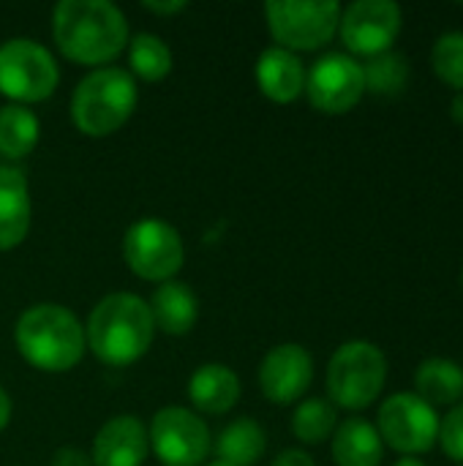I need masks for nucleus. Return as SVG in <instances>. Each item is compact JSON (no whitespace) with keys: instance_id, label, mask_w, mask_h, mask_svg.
I'll return each mask as SVG.
<instances>
[{"instance_id":"obj_9","label":"nucleus","mask_w":463,"mask_h":466,"mask_svg":"<svg viewBox=\"0 0 463 466\" xmlns=\"http://www.w3.org/2000/svg\"><path fill=\"white\" fill-rule=\"evenodd\" d=\"M379 440L404 456L426 453L439 440V415L418 393H396L379 410Z\"/></svg>"},{"instance_id":"obj_11","label":"nucleus","mask_w":463,"mask_h":466,"mask_svg":"<svg viewBox=\"0 0 463 466\" xmlns=\"http://www.w3.org/2000/svg\"><path fill=\"white\" fill-rule=\"evenodd\" d=\"M306 93L314 109L325 115H344L366 93L363 66L341 52H330L319 57L306 74Z\"/></svg>"},{"instance_id":"obj_10","label":"nucleus","mask_w":463,"mask_h":466,"mask_svg":"<svg viewBox=\"0 0 463 466\" xmlns=\"http://www.w3.org/2000/svg\"><path fill=\"white\" fill-rule=\"evenodd\" d=\"M147 437L164 466H199L210 453L205 420L183 407H164L153 418Z\"/></svg>"},{"instance_id":"obj_25","label":"nucleus","mask_w":463,"mask_h":466,"mask_svg":"<svg viewBox=\"0 0 463 466\" xmlns=\"http://www.w3.org/2000/svg\"><path fill=\"white\" fill-rule=\"evenodd\" d=\"M292 431L306 445H319L336 431V410L322 399H308L292 418Z\"/></svg>"},{"instance_id":"obj_18","label":"nucleus","mask_w":463,"mask_h":466,"mask_svg":"<svg viewBox=\"0 0 463 466\" xmlns=\"http://www.w3.org/2000/svg\"><path fill=\"white\" fill-rule=\"evenodd\" d=\"M188 399L194 410L205 415H226L240 399V380L229 366L207 363L194 371L188 382Z\"/></svg>"},{"instance_id":"obj_16","label":"nucleus","mask_w":463,"mask_h":466,"mask_svg":"<svg viewBox=\"0 0 463 466\" xmlns=\"http://www.w3.org/2000/svg\"><path fill=\"white\" fill-rule=\"evenodd\" d=\"M30 229V188L16 167L0 164V251L16 248Z\"/></svg>"},{"instance_id":"obj_15","label":"nucleus","mask_w":463,"mask_h":466,"mask_svg":"<svg viewBox=\"0 0 463 466\" xmlns=\"http://www.w3.org/2000/svg\"><path fill=\"white\" fill-rule=\"evenodd\" d=\"M257 85L270 101L289 104L306 90V66L295 52L270 46L257 60Z\"/></svg>"},{"instance_id":"obj_20","label":"nucleus","mask_w":463,"mask_h":466,"mask_svg":"<svg viewBox=\"0 0 463 466\" xmlns=\"http://www.w3.org/2000/svg\"><path fill=\"white\" fill-rule=\"evenodd\" d=\"M415 388L423 401L431 407H450L463 399V369L453 360L431 358L420 363L415 374Z\"/></svg>"},{"instance_id":"obj_6","label":"nucleus","mask_w":463,"mask_h":466,"mask_svg":"<svg viewBox=\"0 0 463 466\" xmlns=\"http://www.w3.org/2000/svg\"><path fill=\"white\" fill-rule=\"evenodd\" d=\"M60 71L46 46L33 38L0 44V93L16 104H35L55 93Z\"/></svg>"},{"instance_id":"obj_36","label":"nucleus","mask_w":463,"mask_h":466,"mask_svg":"<svg viewBox=\"0 0 463 466\" xmlns=\"http://www.w3.org/2000/svg\"><path fill=\"white\" fill-rule=\"evenodd\" d=\"M458 466H463V464H458Z\"/></svg>"},{"instance_id":"obj_27","label":"nucleus","mask_w":463,"mask_h":466,"mask_svg":"<svg viewBox=\"0 0 463 466\" xmlns=\"http://www.w3.org/2000/svg\"><path fill=\"white\" fill-rule=\"evenodd\" d=\"M439 445L453 461L463 464V404L453 407L445 420H439Z\"/></svg>"},{"instance_id":"obj_13","label":"nucleus","mask_w":463,"mask_h":466,"mask_svg":"<svg viewBox=\"0 0 463 466\" xmlns=\"http://www.w3.org/2000/svg\"><path fill=\"white\" fill-rule=\"evenodd\" d=\"M314 380V360L300 344L273 347L259 366V388L273 404L297 401Z\"/></svg>"},{"instance_id":"obj_35","label":"nucleus","mask_w":463,"mask_h":466,"mask_svg":"<svg viewBox=\"0 0 463 466\" xmlns=\"http://www.w3.org/2000/svg\"><path fill=\"white\" fill-rule=\"evenodd\" d=\"M461 284H463V273H461Z\"/></svg>"},{"instance_id":"obj_5","label":"nucleus","mask_w":463,"mask_h":466,"mask_svg":"<svg viewBox=\"0 0 463 466\" xmlns=\"http://www.w3.org/2000/svg\"><path fill=\"white\" fill-rule=\"evenodd\" d=\"M388 382V360L371 341H347L327 363V393L344 410H366Z\"/></svg>"},{"instance_id":"obj_3","label":"nucleus","mask_w":463,"mask_h":466,"mask_svg":"<svg viewBox=\"0 0 463 466\" xmlns=\"http://www.w3.org/2000/svg\"><path fill=\"white\" fill-rule=\"evenodd\" d=\"M14 341L19 355L33 369L49 374L74 369L87 350L85 328L68 309L57 303H38L27 309L16 319Z\"/></svg>"},{"instance_id":"obj_26","label":"nucleus","mask_w":463,"mask_h":466,"mask_svg":"<svg viewBox=\"0 0 463 466\" xmlns=\"http://www.w3.org/2000/svg\"><path fill=\"white\" fill-rule=\"evenodd\" d=\"M431 63L445 85L463 93V33L439 35L431 52Z\"/></svg>"},{"instance_id":"obj_8","label":"nucleus","mask_w":463,"mask_h":466,"mask_svg":"<svg viewBox=\"0 0 463 466\" xmlns=\"http://www.w3.org/2000/svg\"><path fill=\"white\" fill-rule=\"evenodd\" d=\"M123 254L131 273L158 284L172 281L186 259L180 232L161 218H142L134 227H128Z\"/></svg>"},{"instance_id":"obj_22","label":"nucleus","mask_w":463,"mask_h":466,"mask_svg":"<svg viewBox=\"0 0 463 466\" xmlns=\"http://www.w3.org/2000/svg\"><path fill=\"white\" fill-rule=\"evenodd\" d=\"M38 117L22 104L0 106V156L25 158L38 145Z\"/></svg>"},{"instance_id":"obj_1","label":"nucleus","mask_w":463,"mask_h":466,"mask_svg":"<svg viewBox=\"0 0 463 466\" xmlns=\"http://www.w3.org/2000/svg\"><path fill=\"white\" fill-rule=\"evenodd\" d=\"M52 33L57 49L79 66H104L128 44V22L106 0H60Z\"/></svg>"},{"instance_id":"obj_7","label":"nucleus","mask_w":463,"mask_h":466,"mask_svg":"<svg viewBox=\"0 0 463 466\" xmlns=\"http://www.w3.org/2000/svg\"><path fill=\"white\" fill-rule=\"evenodd\" d=\"M265 16L273 38L284 49H319L336 35L341 22V5L336 0H270L265 5Z\"/></svg>"},{"instance_id":"obj_34","label":"nucleus","mask_w":463,"mask_h":466,"mask_svg":"<svg viewBox=\"0 0 463 466\" xmlns=\"http://www.w3.org/2000/svg\"><path fill=\"white\" fill-rule=\"evenodd\" d=\"M210 466H229V464H221V461H216V464H210Z\"/></svg>"},{"instance_id":"obj_30","label":"nucleus","mask_w":463,"mask_h":466,"mask_svg":"<svg viewBox=\"0 0 463 466\" xmlns=\"http://www.w3.org/2000/svg\"><path fill=\"white\" fill-rule=\"evenodd\" d=\"M145 8L153 11V14H177V11L186 8V3H180V0H172V3H145Z\"/></svg>"},{"instance_id":"obj_23","label":"nucleus","mask_w":463,"mask_h":466,"mask_svg":"<svg viewBox=\"0 0 463 466\" xmlns=\"http://www.w3.org/2000/svg\"><path fill=\"white\" fill-rule=\"evenodd\" d=\"M131 71L145 82H161L172 71V49L153 33H136L128 41Z\"/></svg>"},{"instance_id":"obj_14","label":"nucleus","mask_w":463,"mask_h":466,"mask_svg":"<svg viewBox=\"0 0 463 466\" xmlns=\"http://www.w3.org/2000/svg\"><path fill=\"white\" fill-rule=\"evenodd\" d=\"M150 451V437L145 426L120 415L101 426L93 442V466H142Z\"/></svg>"},{"instance_id":"obj_2","label":"nucleus","mask_w":463,"mask_h":466,"mask_svg":"<svg viewBox=\"0 0 463 466\" xmlns=\"http://www.w3.org/2000/svg\"><path fill=\"white\" fill-rule=\"evenodd\" d=\"M153 336L150 306L131 292H115L98 300L85 328L90 352L106 366H131L150 350Z\"/></svg>"},{"instance_id":"obj_29","label":"nucleus","mask_w":463,"mask_h":466,"mask_svg":"<svg viewBox=\"0 0 463 466\" xmlns=\"http://www.w3.org/2000/svg\"><path fill=\"white\" fill-rule=\"evenodd\" d=\"M270 466H317L314 464V459L308 456V453H303V451H284L276 461Z\"/></svg>"},{"instance_id":"obj_21","label":"nucleus","mask_w":463,"mask_h":466,"mask_svg":"<svg viewBox=\"0 0 463 466\" xmlns=\"http://www.w3.org/2000/svg\"><path fill=\"white\" fill-rule=\"evenodd\" d=\"M267 448L265 431L257 420L240 418L235 423H229L218 440H216V456L221 464L229 466H251L262 459Z\"/></svg>"},{"instance_id":"obj_17","label":"nucleus","mask_w":463,"mask_h":466,"mask_svg":"<svg viewBox=\"0 0 463 466\" xmlns=\"http://www.w3.org/2000/svg\"><path fill=\"white\" fill-rule=\"evenodd\" d=\"M147 306H150L153 325L169 336L188 333L199 317V303H196L194 289L183 281H175V279L158 284Z\"/></svg>"},{"instance_id":"obj_32","label":"nucleus","mask_w":463,"mask_h":466,"mask_svg":"<svg viewBox=\"0 0 463 466\" xmlns=\"http://www.w3.org/2000/svg\"><path fill=\"white\" fill-rule=\"evenodd\" d=\"M450 115H453V120H456V123H461L463 126V93H458V96L453 98V104H450Z\"/></svg>"},{"instance_id":"obj_24","label":"nucleus","mask_w":463,"mask_h":466,"mask_svg":"<svg viewBox=\"0 0 463 466\" xmlns=\"http://www.w3.org/2000/svg\"><path fill=\"white\" fill-rule=\"evenodd\" d=\"M363 79H366V90L377 96H396L409 82V60L390 49L382 55H374L363 66Z\"/></svg>"},{"instance_id":"obj_33","label":"nucleus","mask_w":463,"mask_h":466,"mask_svg":"<svg viewBox=\"0 0 463 466\" xmlns=\"http://www.w3.org/2000/svg\"><path fill=\"white\" fill-rule=\"evenodd\" d=\"M393 466H426V464H423V461H418V459H407V456H404V459H398Z\"/></svg>"},{"instance_id":"obj_12","label":"nucleus","mask_w":463,"mask_h":466,"mask_svg":"<svg viewBox=\"0 0 463 466\" xmlns=\"http://www.w3.org/2000/svg\"><path fill=\"white\" fill-rule=\"evenodd\" d=\"M341 38L355 55H382L401 33V8L393 0H357L341 14Z\"/></svg>"},{"instance_id":"obj_4","label":"nucleus","mask_w":463,"mask_h":466,"mask_svg":"<svg viewBox=\"0 0 463 466\" xmlns=\"http://www.w3.org/2000/svg\"><path fill=\"white\" fill-rule=\"evenodd\" d=\"M136 82L128 71L106 66L90 71L74 90L71 115L85 137H109L136 109Z\"/></svg>"},{"instance_id":"obj_31","label":"nucleus","mask_w":463,"mask_h":466,"mask_svg":"<svg viewBox=\"0 0 463 466\" xmlns=\"http://www.w3.org/2000/svg\"><path fill=\"white\" fill-rule=\"evenodd\" d=\"M8 420H11V399H8V393L0 388V431L8 426Z\"/></svg>"},{"instance_id":"obj_19","label":"nucleus","mask_w":463,"mask_h":466,"mask_svg":"<svg viewBox=\"0 0 463 466\" xmlns=\"http://www.w3.org/2000/svg\"><path fill=\"white\" fill-rule=\"evenodd\" d=\"M333 461L336 466H379L382 464L379 431L360 418L344 420L333 431Z\"/></svg>"},{"instance_id":"obj_28","label":"nucleus","mask_w":463,"mask_h":466,"mask_svg":"<svg viewBox=\"0 0 463 466\" xmlns=\"http://www.w3.org/2000/svg\"><path fill=\"white\" fill-rule=\"evenodd\" d=\"M52 466H93V459L76 448H60L52 456Z\"/></svg>"}]
</instances>
